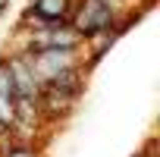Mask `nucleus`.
Masks as SVG:
<instances>
[{
	"label": "nucleus",
	"mask_w": 160,
	"mask_h": 157,
	"mask_svg": "<svg viewBox=\"0 0 160 157\" xmlns=\"http://www.w3.org/2000/svg\"><path fill=\"white\" fill-rule=\"evenodd\" d=\"M69 16H72V0H32L28 7V22H35V28L69 25Z\"/></svg>",
	"instance_id": "obj_3"
},
{
	"label": "nucleus",
	"mask_w": 160,
	"mask_h": 157,
	"mask_svg": "<svg viewBox=\"0 0 160 157\" xmlns=\"http://www.w3.org/2000/svg\"><path fill=\"white\" fill-rule=\"evenodd\" d=\"M113 19H116V10L98 3V0H82L78 7H72L69 25L82 35V38H94V35H104V32H116L113 28Z\"/></svg>",
	"instance_id": "obj_1"
},
{
	"label": "nucleus",
	"mask_w": 160,
	"mask_h": 157,
	"mask_svg": "<svg viewBox=\"0 0 160 157\" xmlns=\"http://www.w3.org/2000/svg\"><path fill=\"white\" fill-rule=\"evenodd\" d=\"M7 66H10V75H13V91H16V98L38 101V98H41V82H38V75L32 72L28 57L19 53V57L7 60Z\"/></svg>",
	"instance_id": "obj_4"
},
{
	"label": "nucleus",
	"mask_w": 160,
	"mask_h": 157,
	"mask_svg": "<svg viewBox=\"0 0 160 157\" xmlns=\"http://www.w3.org/2000/svg\"><path fill=\"white\" fill-rule=\"evenodd\" d=\"M25 57H28L32 72L38 75L41 85L50 82V78H57L60 72L78 66V53H75V50H57V47H47V50H32V53H25Z\"/></svg>",
	"instance_id": "obj_2"
},
{
	"label": "nucleus",
	"mask_w": 160,
	"mask_h": 157,
	"mask_svg": "<svg viewBox=\"0 0 160 157\" xmlns=\"http://www.w3.org/2000/svg\"><path fill=\"white\" fill-rule=\"evenodd\" d=\"M3 157H38V154H35V148H28V144H16V148H10Z\"/></svg>",
	"instance_id": "obj_5"
}]
</instances>
